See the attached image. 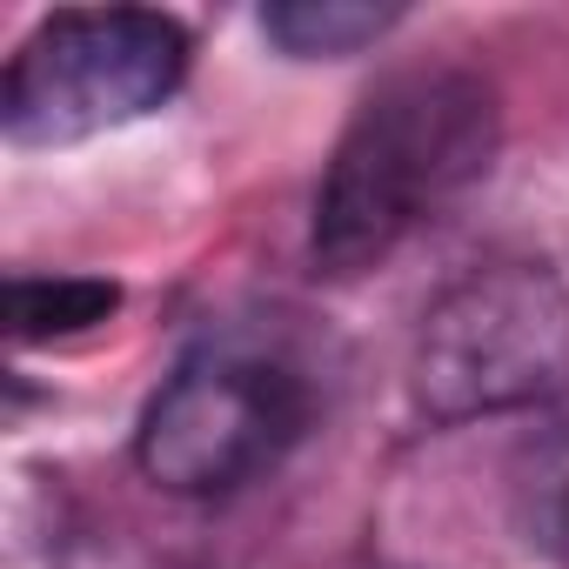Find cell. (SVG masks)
<instances>
[{
  "instance_id": "277c9868",
  "label": "cell",
  "mask_w": 569,
  "mask_h": 569,
  "mask_svg": "<svg viewBox=\"0 0 569 569\" xmlns=\"http://www.w3.org/2000/svg\"><path fill=\"white\" fill-rule=\"evenodd\" d=\"M569 382V289L549 268L496 261L429 309L416 336V402L436 422L502 416Z\"/></svg>"
},
{
  "instance_id": "5b68a950",
  "label": "cell",
  "mask_w": 569,
  "mask_h": 569,
  "mask_svg": "<svg viewBox=\"0 0 569 569\" xmlns=\"http://www.w3.org/2000/svg\"><path fill=\"white\" fill-rule=\"evenodd\" d=\"M396 21H402V8H376V0H281V8H261V34L296 61L362 54Z\"/></svg>"
},
{
  "instance_id": "3957f363",
  "label": "cell",
  "mask_w": 569,
  "mask_h": 569,
  "mask_svg": "<svg viewBox=\"0 0 569 569\" xmlns=\"http://www.w3.org/2000/svg\"><path fill=\"white\" fill-rule=\"evenodd\" d=\"M188 74L181 21L154 8H74L41 21L0 81V128L14 148H74L154 114Z\"/></svg>"
},
{
  "instance_id": "6da1fadb",
  "label": "cell",
  "mask_w": 569,
  "mask_h": 569,
  "mask_svg": "<svg viewBox=\"0 0 569 569\" xmlns=\"http://www.w3.org/2000/svg\"><path fill=\"white\" fill-rule=\"evenodd\" d=\"M496 94L456 61L396 68L349 114L322 188L309 254L322 274H362L389 261L422 221H436L496 161Z\"/></svg>"
},
{
  "instance_id": "52a82bcc",
  "label": "cell",
  "mask_w": 569,
  "mask_h": 569,
  "mask_svg": "<svg viewBox=\"0 0 569 569\" xmlns=\"http://www.w3.org/2000/svg\"><path fill=\"white\" fill-rule=\"evenodd\" d=\"M516 502L529 542H542L556 562H569V422L522 449L516 462Z\"/></svg>"
},
{
  "instance_id": "7a4b0ae2",
  "label": "cell",
  "mask_w": 569,
  "mask_h": 569,
  "mask_svg": "<svg viewBox=\"0 0 569 569\" xmlns=\"http://www.w3.org/2000/svg\"><path fill=\"white\" fill-rule=\"evenodd\" d=\"M316 396L296 362L248 342L194 349L141 409L134 462L168 496H234L309 436Z\"/></svg>"
},
{
  "instance_id": "8992f818",
  "label": "cell",
  "mask_w": 569,
  "mask_h": 569,
  "mask_svg": "<svg viewBox=\"0 0 569 569\" xmlns=\"http://www.w3.org/2000/svg\"><path fill=\"white\" fill-rule=\"evenodd\" d=\"M114 302H121V289L94 281V274H14L8 329H14V342H54V336H81V329L108 322Z\"/></svg>"
}]
</instances>
